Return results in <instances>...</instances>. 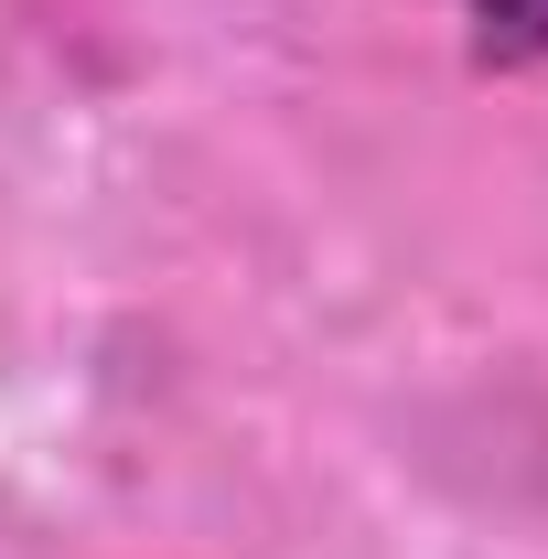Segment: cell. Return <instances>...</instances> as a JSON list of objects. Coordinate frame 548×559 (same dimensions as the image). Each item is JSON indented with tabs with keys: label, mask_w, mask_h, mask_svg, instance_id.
Returning a JSON list of instances; mask_svg holds the SVG:
<instances>
[{
	"label": "cell",
	"mask_w": 548,
	"mask_h": 559,
	"mask_svg": "<svg viewBox=\"0 0 548 559\" xmlns=\"http://www.w3.org/2000/svg\"><path fill=\"white\" fill-rule=\"evenodd\" d=\"M452 11H463V55L484 75L548 66V0H452Z\"/></svg>",
	"instance_id": "cell-1"
}]
</instances>
